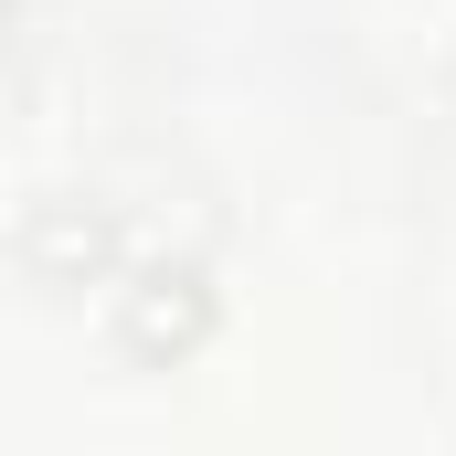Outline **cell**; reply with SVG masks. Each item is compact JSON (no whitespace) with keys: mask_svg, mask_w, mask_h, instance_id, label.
Returning <instances> with one entry per match:
<instances>
[{"mask_svg":"<svg viewBox=\"0 0 456 456\" xmlns=\"http://www.w3.org/2000/svg\"><path fill=\"white\" fill-rule=\"evenodd\" d=\"M21 255H32L43 287H86V276L117 265V213H96V202H43L32 233H21Z\"/></svg>","mask_w":456,"mask_h":456,"instance_id":"obj_2","label":"cell"},{"mask_svg":"<svg viewBox=\"0 0 456 456\" xmlns=\"http://www.w3.org/2000/svg\"><path fill=\"white\" fill-rule=\"evenodd\" d=\"M213 276L191 265V255H159V265H138L127 287H117V350L138 361V371H181L191 350L213 340Z\"/></svg>","mask_w":456,"mask_h":456,"instance_id":"obj_1","label":"cell"}]
</instances>
